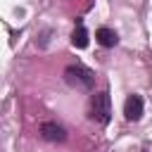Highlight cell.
<instances>
[{"label": "cell", "instance_id": "6da1fadb", "mask_svg": "<svg viewBox=\"0 0 152 152\" xmlns=\"http://www.w3.org/2000/svg\"><path fill=\"white\" fill-rule=\"evenodd\" d=\"M64 81L76 90H90L95 83V74L83 64H71L64 69Z\"/></svg>", "mask_w": 152, "mask_h": 152}, {"label": "cell", "instance_id": "7a4b0ae2", "mask_svg": "<svg viewBox=\"0 0 152 152\" xmlns=\"http://www.w3.org/2000/svg\"><path fill=\"white\" fill-rule=\"evenodd\" d=\"M88 116L95 124H109L112 119V100L107 90H100L90 97V107H88Z\"/></svg>", "mask_w": 152, "mask_h": 152}, {"label": "cell", "instance_id": "3957f363", "mask_svg": "<svg viewBox=\"0 0 152 152\" xmlns=\"http://www.w3.org/2000/svg\"><path fill=\"white\" fill-rule=\"evenodd\" d=\"M40 138L48 142H62V140H66V131H64V126H59L55 121H43L40 124Z\"/></svg>", "mask_w": 152, "mask_h": 152}, {"label": "cell", "instance_id": "277c9868", "mask_svg": "<svg viewBox=\"0 0 152 152\" xmlns=\"http://www.w3.org/2000/svg\"><path fill=\"white\" fill-rule=\"evenodd\" d=\"M124 116L128 121H138L142 116V97L140 95H128L124 102Z\"/></svg>", "mask_w": 152, "mask_h": 152}, {"label": "cell", "instance_id": "5b68a950", "mask_svg": "<svg viewBox=\"0 0 152 152\" xmlns=\"http://www.w3.org/2000/svg\"><path fill=\"white\" fill-rule=\"evenodd\" d=\"M95 38H97V43H100L102 48H114V45L119 43L116 31H112V28H107V26H100V28L95 31Z\"/></svg>", "mask_w": 152, "mask_h": 152}, {"label": "cell", "instance_id": "8992f818", "mask_svg": "<svg viewBox=\"0 0 152 152\" xmlns=\"http://www.w3.org/2000/svg\"><path fill=\"white\" fill-rule=\"evenodd\" d=\"M71 43H74V48H88V31H86V26H83V21L78 19L76 21V28H74V33H71Z\"/></svg>", "mask_w": 152, "mask_h": 152}]
</instances>
